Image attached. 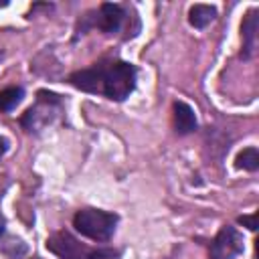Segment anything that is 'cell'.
<instances>
[{
	"mask_svg": "<svg viewBox=\"0 0 259 259\" xmlns=\"http://www.w3.org/2000/svg\"><path fill=\"white\" fill-rule=\"evenodd\" d=\"M69 81L81 91L103 93L109 99L123 101L136 87V67L123 61H113L109 65L99 63L73 73Z\"/></svg>",
	"mask_w": 259,
	"mask_h": 259,
	"instance_id": "6da1fadb",
	"label": "cell"
},
{
	"mask_svg": "<svg viewBox=\"0 0 259 259\" xmlns=\"http://www.w3.org/2000/svg\"><path fill=\"white\" fill-rule=\"evenodd\" d=\"M73 225L83 237H89L93 241H107L115 231L117 217L99 208H83L75 214Z\"/></svg>",
	"mask_w": 259,
	"mask_h": 259,
	"instance_id": "7a4b0ae2",
	"label": "cell"
},
{
	"mask_svg": "<svg viewBox=\"0 0 259 259\" xmlns=\"http://www.w3.org/2000/svg\"><path fill=\"white\" fill-rule=\"evenodd\" d=\"M55 111H61V99H59V95L40 91L36 105L30 107V109L24 113L22 125L28 127V132H32V130L38 132V130H42L45 125H49V123L53 121V117L57 115Z\"/></svg>",
	"mask_w": 259,
	"mask_h": 259,
	"instance_id": "3957f363",
	"label": "cell"
},
{
	"mask_svg": "<svg viewBox=\"0 0 259 259\" xmlns=\"http://www.w3.org/2000/svg\"><path fill=\"white\" fill-rule=\"evenodd\" d=\"M243 253V237L233 227H223L210 243V259H235Z\"/></svg>",
	"mask_w": 259,
	"mask_h": 259,
	"instance_id": "277c9868",
	"label": "cell"
},
{
	"mask_svg": "<svg viewBox=\"0 0 259 259\" xmlns=\"http://www.w3.org/2000/svg\"><path fill=\"white\" fill-rule=\"evenodd\" d=\"M47 249H51L55 255L63 259H85L87 257V249L67 231H59L53 237H49Z\"/></svg>",
	"mask_w": 259,
	"mask_h": 259,
	"instance_id": "5b68a950",
	"label": "cell"
},
{
	"mask_svg": "<svg viewBox=\"0 0 259 259\" xmlns=\"http://www.w3.org/2000/svg\"><path fill=\"white\" fill-rule=\"evenodd\" d=\"M123 16H125V12H123V8H121L119 4H109V2H105V4H101L99 12H97V18L93 20V24L99 26L103 32L113 34V32L119 30V26H121V22H123Z\"/></svg>",
	"mask_w": 259,
	"mask_h": 259,
	"instance_id": "8992f818",
	"label": "cell"
},
{
	"mask_svg": "<svg viewBox=\"0 0 259 259\" xmlns=\"http://www.w3.org/2000/svg\"><path fill=\"white\" fill-rule=\"evenodd\" d=\"M174 127L182 136H186V134L196 130V115H194L190 105H186L182 101L174 103Z\"/></svg>",
	"mask_w": 259,
	"mask_h": 259,
	"instance_id": "52a82bcc",
	"label": "cell"
},
{
	"mask_svg": "<svg viewBox=\"0 0 259 259\" xmlns=\"http://www.w3.org/2000/svg\"><path fill=\"white\" fill-rule=\"evenodd\" d=\"M257 10H249L245 20H243V42H245V57H251L255 51V42H257Z\"/></svg>",
	"mask_w": 259,
	"mask_h": 259,
	"instance_id": "ba28073f",
	"label": "cell"
},
{
	"mask_svg": "<svg viewBox=\"0 0 259 259\" xmlns=\"http://www.w3.org/2000/svg\"><path fill=\"white\" fill-rule=\"evenodd\" d=\"M214 16H217V8L208 4H194L188 12V20L194 28H204L214 20Z\"/></svg>",
	"mask_w": 259,
	"mask_h": 259,
	"instance_id": "9c48e42d",
	"label": "cell"
},
{
	"mask_svg": "<svg viewBox=\"0 0 259 259\" xmlns=\"http://www.w3.org/2000/svg\"><path fill=\"white\" fill-rule=\"evenodd\" d=\"M24 97L22 87H8L0 91V111H10L14 109Z\"/></svg>",
	"mask_w": 259,
	"mask_h": 259,
	"instance_id": "30bf717a",
	"label": "cell"
},
{
	"mask_svg": "<svg viewBox=\"0 0 259 259\" xmlns=\"http://www.w3.org/2000/svg\"><path fill=\"white\" fill-rule=\"evenodd\" d=\"M237 166L245 168V170H257L259 168V152L257 148H245L239 156H237Z\"/></svg>",
	"mask_w": 259,
	"mask_h": 259,
	"instance_id": "8fae6325",
	"label": "cell"
},
{
	"mask_svg": "<svg viewBox=\"0 0 259 259\" xmlns=\"http://www.w3.org/2000/svg\"><path fill=\"white\" fill-rule=\"evenodd\" d=\"M85 259H119V253L113 249H99V251L89 253Z\"/></svg>",
	"mask_w": 259,
	"mask_h": 259,
	"instance_id": "7c38bea8",
	"label": "cell"
},
{
	"mask_svg": "<svg viewBox=\"0 0 259 259\" xmlns=\"http://www.w3.org/2000/svg\"><path fill=\"white\" fill-rule=\"evenodd\" d=\"M239 223H241V225H247V229H251V231L257 229V217H255V214H251V217H241Z\"/></svg>",
	"mask_w": 259,
	"mask_h": 259,
	"instance_id": "4fadbf2b",
	"label": "cell"
},
{
	"mask_svg": "<svg viewBox=\"0 0 259 259\" xmlns=\"http://www.w3.org/2000/svg\"><path fill=\"white\" fill-rule=\"evenodd\" d=\"M6 150H8V142H6V138L0 136V158L6 154Z\"/></svg>",
	"mask_w": 259,
	"mask_h": 259,
	"instance_id": "5bb4252c",
	"label": "cell"
},
{
	"mask_svg": "<svg viewBox=\"0 0 259 259\" xmlns=\"http://www.w3.org/2000/svg\"><path fill=\"white\" fill-rule=\"evenodd\" d=\"M2 233H4V217L0 214V237H2Z\"/></svg>",
	"mask_w": 259,
	"mask_h": 259,
	"instance_id": "9a60e30c",
	"label": "cell"
},
{
	"mask_svg": "<svg viewBox=\"0 0 259 259\" xmlns=\"http://www.w3.org/2000/svg\"><path fill=\"white\" fill-rule=\"evenodd\" d=\"M4 6H8V2L6 0H0V8H4Z\"/></svg>",
	"mask_w": 259,
	"mask_h": 259,
	"instance_id": "2e32d148",
	"label": "cell"
}]
</instances>
